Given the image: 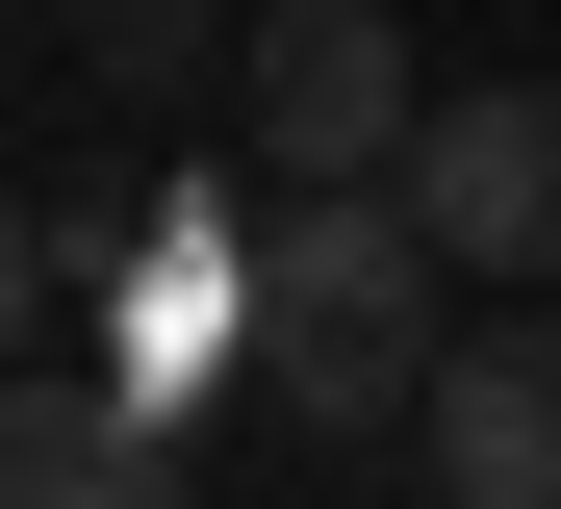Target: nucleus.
Returning <instances> with one entry per match:
<instances>
[{
	"label": "nucleus",
	"mask_w": 561,
	"mask_h": 509,
	"mask_svg": "<svg viewBox=\"0 0 561 509\" xmlns=\"http://www.w3.org/2000/svg\"><path fill=\"white\" fill-rule=\"evenodd\" d=\"M409 433H434V509H561V332H536V305H511V332H459Z\"/></svg>",
	"instance_id": "423d86ee"
},
{
	"label": "nucleus",
	"mask_w": 561,
	"mask_h": 509,
	"mask_svg": "<svg viewBox=\"0 0 561 509\" xmlns=\"http://www.w3.org/2000/svg\"><path fill=\"white\" fill-rule=\"evenodd\" d=\"M409 230L459 255V280H561V77H459L434 128H409Z\"/></svg>",
	"instance_id": "20e7f679"
},
{
	"label": "nucleus",
	"mask_w": 561,
	"mask_h": 509,
	"mask_svg": "<svg viewBox=\"0 0 561 509\" xmlns=\"http://www.w3.org/2000/svg\"><path fill=\"white\" fill-rule=\"evenodd\" d=\"M434 230H409V178H280V230H255V382H280V433H409L434 407Z\"/></svg>",
	"instance_id": "f257e3e1"
},
{
	"label": "nucleus",
	"mask_w": 561,
	"mask_h": 509,
	"mask_svg": "<svg viewBox=\"0 0 561 509\" xmlns=\"http://www.w3.org/2000/svg\"><path fill=\"white\" fill-rule=\"evenodd\" d=\"M255 230H280V204H230V178H153L128 204V305H103V382L128 407H205L255 357Z\"/></svg>",
	"instance_id": "7ed1b4c3"
},
{
	"label": "nucleus",
	"mask_w": 561,
	"mask_h": 509,
	"mask_svg": "<svg viewBox=\"0 0 561 509\" xmlns=\"http://www.w3.org/2000/svg\"><path fill=\"white\" fill-rule=\"evenodd\" d=\"M230 128H255L280 178H409L434 77H409V26H383V0H255V77H230Z\"/></svg>",
	"instance_id": "f03ea898"
},
{
	"label": "nucleus",
	"mask_w": 561,
	"mask_h": 509,
	"mask_svg": "<svg viewBox=\"0 0 561 509\" xmlns=\"http://www.w3.org/2000/svg\"><path fill=\"white\" fill-rule=\"evenodd\" d=\"M0 509H179V407H128L103 357L0 382Z\"/></svg>",
	"instance_id": "39448f33"
},
{
	"label": "nucleus",
	"mask_w": 561,
	"mask_h": 509,
	"mask_svg": "<svg viewBox=\"0 0 561 509\" xmlns=\"http://www.w3.org/2000/svg\"><path fill=\"white\" fill-rule=\"evenodd\" d=\"M26 357H51V230L0 204V382H26Z\"/></svg>",
	"instance_id": "0eeeda50"
}]
</instances>
